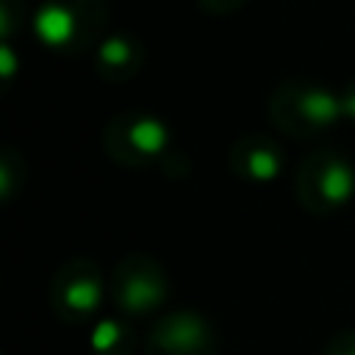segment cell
<instances>
[{
  "mask_svg": "<svg viewBox=\"0 0 355 355\" xmlns=\"http://www.w3.org/2000/svg\"><path fill=\"white\" fill-rule=\"evenodd\" d=\"M153 355H211V336L197 316L175 313L153 330Z\"/></svg>",
  "mask_w": 355,
  "mask_h": 355,
  "instance_id": "cell-1",
  "label": "cell"
},
{
  "mask_svg": "<svg viewBox=\"0 0 355 355\" xmlns=\"http://www.w3.org/2000/svg\"><path fill=\"white\" fill-rule=\"evenodd\" d=\"M116 300L128 308V311H147L150 305H155L164 297V280L158 275V269L153 263L139 266V261L125 263L116 272V288H114Z\"/></svg>",
  "mask_w": 355,
  "mask_h": 355,
  "instance_id": "cell-2",
  "label": "cell"
},
{
  "mask_svg": "<svg viewBox=\"0 0 355 355\" xmlns=\"http://www.w3.org/2000/svg\"><path fill=\"white\" fill-rule=\"evenodd\" d=\"M64 277H67V272H64ZM64 297V302L58 305V308H64V311H75V313H86V311H92L94 305H97V300H100V280H97V275L92 272V269H83L80 275H69L67 277V283L61 286V283H55V297Z\"/></svg>",
  "mask_w": 355,
  "mask_h": 355,
  "instance_id": "cell-3",
  "label": "cell"
},
{
  "mask_svg": "<svg viewBox=\"0 0 355 355\" xmlns=\"http://www.w3.org/2000/svg\"><path fill=\"white\" fill-rule=\"evenodd\" d=\"M75 31V19L61 6H44L36 14V33L47 44H64Z\"/></svg>",
  "mask_w": 355,
  "mask_h": 355,
  "instance_id": "cell-4",
  "label": "cell"
},
{
  "mask_svg": "<svg viewBox=\"0 0 355 355\" xmlns=\"http://www.w3.org/2000/svg\"><path fill=\"white\" fill-rule=\"evenodd\" d=\"M316 175V172H313ZM313 183L322 189V197L333 205V202H341L347 194H349V189H352V175L347 172V166L341 164V161H327L324 166H322V172L313 178Z\"/></svg>",
  "mask_w": 355,
  "mask_h": 355,
  "instance_id": "cell-5",
  "label": "cell"
},
{
  "mask_svg": "<svg viewBox=\"0 0 355 355\" xmlns=\"http://www.w3.org/2000/svg\"><path fill=\"white\" fill-rule=\"evenodd\" d=\"M300 111H302V116H305L308 122L324 125V122H330V119L338 114V103H336V97H330L327 92L313 89V92H308V94L300 100Z\"/></svg>",
  "mask_w": 355,
  "mask_h": 355,
  "instance_id": "cell-6",
  "label": "cell"
},
{
  "mask_svg": "<svg viewBox=\"0 0 355 355\" xmlns=\"http://www.w3.org/2000/svg\"><path fill=\"white\" fill-rule=\"evenodd\" d=\"M130 144H136L139 153H153L164 144V128L155 119H139L130 128Z\"/></svg>",
  "mask_w": 355,
  "mask_h": 355,
  "instance_id": "cell-7",
  "label": "cell"
},
{
  "mask_svg": "<svg viewBox=\"0 0 355 355\" xmlns=\"http://www.w3.org/2000/svg\"><path fill=\"white\" fill-rule=\"evenodd\" d=\"M275 169H277V153L269 144L266 147H258V150H250L247 158H244V166H241V172H247V175H252L258 180L272 178Z\"/></svg>",
  "mask_w": 355,
  "mask_h": 355,
  "instance_id": "cell-8",
  "label": "cell"
},
{
  "mask_svg": "<svg viewBox=\"0 0 355 355\" xmlns=\"http://www.w3.org/2000/svg\"><path fill=\"white\" fill-rule=\"evenodd\" d=\"M128 55H130V47L119 39H111L103 44V61H108V64H122V61H128Z\"/></svg>",
  "mask_w": 355,
  "mask_h": 355,
  "instance_id": "cell-9",
  "label": "cell"
},
{
  "mask_svg": "<svg viewBox=\"0 0 355 355\" xmlns=\"http://www.w3.org/2000/svg\"><path fill=\"white\" fill-rule=\"evenodd\" d=\"M330 355H355V336H344V338H338Z\"/></svg>",
  "mask_w": 355,
  "mask_h": 355,
  "instance_id": "cell-10",
  "label": "cell"
},
{
  "mask_svg": "<svg viewBox=\"0 0 355 355\" xmlns=\"http://www.w3.org/2000/svg\"><path fill=\"white\" fill-rule=\"evenodd\" d=\"M0 58H3V72L8 75V72H11V67H14V61H11V53H8L6 47H3V53H0Z\"/></svg>",
  "mask_w": 355,
  "mask_h": 355,
  "instance_id": "cell-11",
  "label": "cell"
}]
</instances>
